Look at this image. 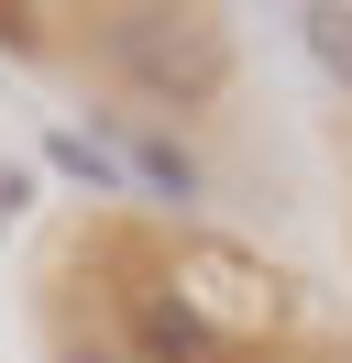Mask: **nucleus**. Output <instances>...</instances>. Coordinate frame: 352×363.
<instances>
[{"label": "nucleus", "instance_id": "f03ea898", "mask_svg": "<svg viewBox=\"0 0 352 363\" xmlns=\"http://www.w3.org/2000/svg\"><path fill=\"white\" fill-rule=\"evenodd\" d=\"M165 275H176V297H187V308L220 330V352H242V341L286 330V275L253 264V253H231V242H187Z\"/></svg>", "mask_w": 352, "mask_h": 363}, {"label": "nucleus", "instance_id": "f257e3e1", "mask_svg": "<svg viewBox=\"0 0 352 363\" xmlns=\"http://www.w3.org/2000/svg\"><path fill=\"white\" fill-rule=\"evenodd\" d=\"M88 23H99V67L154 111H209L231 89V33L198 0H110Z\"/></svg>", "mask_w": 352, "mask_h": 363}, {"label": "nucleus", "instance_id": "7ed1b4c3", "mask_svg": "<svg viewBox=\"0 0 352 363\" xmlns=\"http://www.w3.org/2000/svg\"><path fill=\"white\" fill-rule=\"evenodd\" d=\"M121 341H132V363H231V352H220V330L176 297V275L121 286Z\"/></svg>", "mask_w": 352, "mask_h": 363}, {"label": "nucleus", "instance_id": "20e7f679", "mask_svg": "<svg viewBox=\"0 0 352 363\" xmlns=\"http://www.w3.org/2000/svg\"><path fill=\"white\" fill-rule=\"evenodd\" d=\"M297 45H308V67L352 99V0H297Z\"/></svg>", "mask_w": 352, "mask_h": 363}, {"label": "nucleus", "instance_id": "0eeeda50", "mask_svg": "<svg viewBox=\"0 0 352 363\" xmlns=\"http://www.w3.org/2000/svg\"><path fill=\"white\" fill-rule=\"evenodd\" d=\"M0 45H11V55H22V45H44V23H33V0H0Z\"/></svg>", "mask_w": 352, "mask_h": 363}, {"label": "nucleus", "instance_id": "39448f33", "mask_svg": "<svg viewBox=\"0 0 352 363\" xmlns=\"http://www.w3.org/2000/svg\"><path fill=\"white\" fill-rule=\"evenodd\" d=\"M132 177H143V187H165L176 209L198 199V155H187V143H165V133H132Z\"/></svg>", "mask_w": 352, "mask_h": 363}, {"label": "nucleus", "instance_id": "6e6552de", "mask_svg": "<svg viewBox=\"0 0 352 363\" xmlns=\"http://www.w3.org/2000/svg\"><path fill=\"white\" fill-rule=\"evenodd\" d=\"M22 209H33V177H22V165H11V155H0V231H11V220H22Z\"/></svg>", "mask_w": 352, "mask_h": 363}, {"label": "nucleus", "instance_id": "1a4fd4ad", "mask_svg": "<svg viewBox=\"0 0 352 363\" xmlns=\"http://www.w3.org/2000/svg\"><path fill=\"white\" fill-rule=\"evenodd\" d=\"M55 363H121V352H99V341H66V352Z\"/></svg>", "mask_w": 352, "mask_h": 363}, {"label": "nucleus", "instance_id": "9d476101", "mask_svg": "<svg viewBox=\"0 0 352 363\" xmlns=\"http://www.w3.org/2000/svg\"><path fill=\"white\" fill-rule=\"evenodd\" d=\"M319 363H352V341H341V352H319Z\"/></svg>", "mask_w": 352, "mask_h": 363}, {"label": "nucleus", "instance_id": "423d86ee", "mask_svg": "<svg viewBox=\"0 0 352 363\" xmlns=\"http://www.w3.org/2000/svg\"><path fill=\"white\" fill-rule=\"evenodd\" d=\"M44 165H55V177H77V187H121V165H110L88 133H44Z\"/></svg>", "mask_w": 352, "mask_h": 363}]
</instances>
